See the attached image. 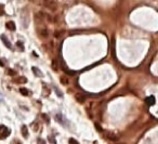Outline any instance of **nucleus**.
<instances>
[{"instance_id": "1", "label": "nucleus", "mask_w": 158, "mask_h": 144, "mask_svg": "<svg viewBox=\"0 0 158 144\" xmlns=\"http://www.w3.org/2000/svg\"><path fill=\"white\" fill-rule=\"evenodd\" d=\"M37 33H38V36L40 38H48V36H49L48 29L45 26H39L37 28Z\"/></svg>"}, {"instance_id": "2", "label": "nucleus", "mask_w": 158, "mask_h": 144, "mask_svg": "<svg viewBox=\"0 0 158 144\" xmlns=\"http://www.w3.org/2000/svg\"><path fill=\"white\" fill-rule=\"evenodd\" d=\"M11 133L9 128L6 126H0V139H6L9 137V134Z\"/></svg>"}, {"instance_id": "3", "label": "nucleus", "mask_w": 158, "mask_h": 144, "mask_svg": "<svg viewBox=\"0 0 158 144\" xmlns=\"http://www.w3.org/2000/svg\"><path fill=\"white\" fill-rule=\"evenodd\" d=\"M105 138H107L108 140L110 141H117L118 140V137L115 134L114 132H110V131H107V132H105Z\"/></svg>"}, {"instance_id": "4", "label": "nucleus", "mask_w": 158, "mask_h": 144, "mask_svg": "<svg viewBox=\"0 0 158 144\" xmlns=\"http://www.w3.org/2000/svg\"><path fill=\"white\" fill-rule=\"evenodd\" d=\"M55 119L59 121V123H61V125H63V126H66L67 125V123H66L67 120L65 119V117L63 116L62 114H56L55 115Z\"/></svg>"}, {"instance_id": "5", "label": "nucleus", "mask_w": 158, "mask_h": 144, "mask_svg": "<svg viewBox=\"0 0 158 144\" xmlns=\"http://www.w3.org/2000/svg\"><path fill=\"white\" fill-rule=\"evenodd\" d=\"M0 38H1L2 42H3L4 44H6V47H7V48L12 49V46H11V43H10V41L8 40V38L6 37V35H1V36H0Z\"/></svg>"}, {"instance_id": "6", "label": "nucleus", "mask_w": 158, "mask_h": 144, "mask_svg": "<svg viewBox=\"0 0 158 144\" xmlns=\"http://www.w3.org/2000/svg\"><path fill=\"white\" fill-rule=\"evenodd\" d=\"M145 102H146V104L148 105V106H153L155 104V97L153 96V95H151V96H148V97H146L145 99Z\"/></svg>"}, {"instance_id": "7", "label": "nucleus", "mask_w": 158, "mask_h": 144, "mask_svg": "<svg viewBox=\"0 0 158 144\" xmlns=\"http://www.w3.org/2000/svg\"><path fill=\"white\" fill-rule=\"evenodd\" d=\"M7 28L10 29V30H15V28H16V25H15V23L13 22V21H10V22L7 23Z\"/></svg>"}, {"instance_id": "8", "label": "nucleus", "mask_w": 158, "mask_h": 144, "mask_svg": "<svg viewBox=\"0 0 158 144\" xmlns=\"http://www.w3.org/2000/svg\"><path fill=\"white\" fill-rule=\"evenodd\" d=\"M76 100L78 102H80V103H83V102H85V100H86V97L83 96L82 94H76Z\"/></svg>"}, {"instance_id": "9", "label": "nucleus", "mask_w": 158, "mask_h": 144, "mask_svg": "<svg viewBox=\"0 0 158 144\" xmlns=\"http://www.w3.org/2000/svg\"><path fill=\"white\" fill-rule=\"evenodd\" d=\"M22 134H23L24 138L28 137V131H27V127L26 126H22Z\"/></svg>"}, {"instance_id": "10", "label": "nucleus", "mask_w": 158, "mask_h": 144, "mask_svg": "<svg viewBox=\"0 0 158 144\" xmlns=\"http://www.w3.org/2000/svg\"><path fill=\"white\" fill-rule=\"evenodd\" d=\"M33 70H34V74L36 75V76H38V77H42V73L37 68V67H33Z\"/></svg>"}, {"instance_id": "11", "label": "nucleus", "mask_w": 158, "mask_h": 144, "mask_svg": "<svg viewBox=\"0 0 158 144\" xmlns=\"http://www.w3.org/2000/svg\"><path fill=\"white\" fill-rule=\"evenodd\" d=\"M57 66H59V62H57L56 60H53V61H52V68H53L55 71L57 70V68H59Z\"/></svg>"}, {"instance_id": "12", "label": "nucleus", "mask_w": 158, "mask_h": 144, "mask_svg": "<svg viewBox=\"0 0 158 144\" xmlns=\"http://www.w3.org/2000/svg\"><path fill=\"white\" fill-rule=\"evenodd\" d=\"M17 82V84H25L26 81H27V79L25 78V77H20V78H17V80H15Z\"/></svg>"}, {"instance_id": "13", "label": "nucleus", "mask_w": 158, "mask_h": 144, "mask_svg": "<svg viewBox=\"0 0 158 144\" xmlns=\"http://www.w3.org/2000/svg\"><path fill=\"white\" fill-rule=\"evenodd\" d=\"M20 92H21V93H22L23 95H27V94H28V90L26 89V88H21V89H20Z\"/></svg>"}, {"instance_id": "14", "label": "nucleus", "mask_w": 158, "mask_h": 144, "mask_svg": "<svg viewBox=\"0 0 158 144\" xmlns=\"http://www.w3.org/2000/svg\"><path fill=\"white\" fill-rule=\"evenodd\" d=\"M16 46H17V48H19L21 51H24V47H23V43H22V42H20V41H17Z\"/></svg>"}, {"instance_id": "15", "label": "nucleus", "mask_w": 158, "mask_h": 144, "mask_svg": "<svg viewBox=\"0 0 158 144\" xmlns=\"http://www.w3.org/2000/svg\"><path fill=\"white\" fill-rule=\"evenodd\" d=\"M8 74L11 75V76H14V75H16V71H14V69H9L8 70Z\"/></svg>"}, {"instance_id": "16", "label": "nucleus", "mask_w": 158, "mask_h": 144, "mask_svg": "<svg viewBox=\"0 0 158 144\" xmlns=\"http://www.w3.org/2000/svg\"><path fill=\"white\" fill-rule=\"evenodd\" d=\"M4 6H3V4H0V15H2L3 13H4Z\"/></svg>"}, {"instance_id": "17", "label": "nucleus", "mask_w": 158, "mask_h": 144, "mask_svg": "<svg viewBox=\"0 0 158 144\" xmlns=\"http://www.w3.org/2000/svg\"><path fill=\"white\" fill-rule=\"evenodd\" d=\"M69 144H78V142L75 140V139H69V141H68Z\"/></svg>"}, {"instance_id": "18", "label": "nucleus", "mask_w": 158, "mask_h": 144, "mask_svg": "<svg viewBox=\"0 0 158 144\" xmlns=\"http://www.w3.org/2000/svg\"><path fill=\"white\" fill-rule=\"evenodd\" d=\"M54 90L56 91V93H57V94H59V96H60V97H62V96H63V94L61 93V92H60L59 90H57V88H56V87H54Z\"/></svg>"}, {"instance_id": "19", "label": "nucleus", "mask_w": 158, "mask_h": 144, "mask_svg": "<svg viewBox=\"0 0 158 144\" xmlns=\"http://www.w3.org/2000/svg\"><path fill=\"white\" fill-rule=\"evenodd\" d=\"M61 81L63 82V84H64V85H67L68 84V81L66 80V78H65V77H64V78H61Z\"/></svg>"}, {"instance_id": "20", "label": "nucleus", "mask_w": 158, "mask_h": 144, "mask_svg": "<svg viewBox=\"0 0 158 144\" xmlns=\"http://www.w3.org/2000/svg\"><path fill=\"white\" fill-rule=\"evenodd\" d=\"M4 63H3V60H0V66H3Z\"/></svg>"}, {"instance_id": "21", "label": "nucleus", "mask_w": 158, "mask_h": 144, "mask_svg": "<svg viewBox=\"0 0 158 144\" xmlns=\"http://www.w3.org/2000/svg\"><path fill=\"white\" fill-rule=\"evenodd\" d=\"M38 143H45V141H42L41 139H39V140H38Z\"/></svg>"}]
</instances>
